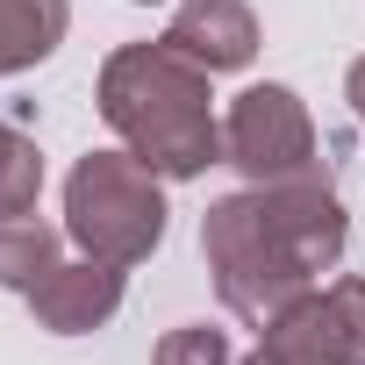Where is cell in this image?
Masks as SVG:
<instances>
[{"label":"cell","mask_w":365,"mask_h":365,"mask_svg":"<svg viewBox=\"0 0 365 365\" xmlns=\"http://www.w3.org/2000/svg\"><path fill=\"white\" fill-rule=\"evenodd\" d=\"M344 237H351V222L322 172L230 194L201 215V251H208L215 294L251 329H265L301 294H315V272H329L344 258Z\"/></svg>","instance_id":"obj_1"},{"label":"cell","mask_w":365,"mask_h":365,"mask_svg":"<svg viewBox=\"0 0 365 365\" xmlns=\"http://www.w3.org/2000/svg\"><path fill=\"white\" fill-rule=\"evenodd\" d=\"M215 72L158 43H122L101 65V115L108 129L158 172V179H194L222 158V115L208 93Z\"/></svg>","instance_id":"obj_2"},{"label":"cell","mask_w":365,"mask_h":365,"mask_svg":"<svg viewBox=\"0 0 365 365\" xmlns=\"http://www.w3.org/2000/svg\"><path fill=\"white\" fill-rule=\"evenodd\" d=\"M65 237L86 258L143 265L165 244V187L136 150H86L65 179Z\"/></svg>","instance_id":"obj_3"},{"label":"cell","mask_w":365,"mask_h":365,"mask_svg":"<svg viewBox=\"0 0 365 365\" xmlns=\"http://www.w3.org/2000/svg\"><path fill=\"white\" fill-rule=\"evenodd\" d=\"M222 158L251 179V187H279V179L315 172V122L294 86H244L222 115Z\"/></svg>","instance_id":"obj_4"},{"label":"cell","mask_w":365,"mask_h":365,"mask_svg":"<svg viewBox=\"0 0 365 365\" xmlns=\"http://www.w3.org/2000/svg\"><path fill=\"white\" fill-rule=\"evenodd\" d=\"M258 358L265 365H365V279L301 294L287 315L258 329Z\"/></svg>","instance_id":"obj_5"},{"label":"cell","mask_w":365,"mask_h":365,"mask_svg":"<svg viewBox=\"0 0 365 365\" xmlns=\"http://www.w3.org/2000/svg\"><path fill=\"white\" fill-rule=\"evenodd\" d=\"M122 272L129 265H108V258H79V265H51L36 287H29V308L51 336H86L101 329L115 308H122Z\"/></svg>","instance_id":"obj_6"},{"label":"cell","mask_w":365,"mask_h":365,"mask_svg":"<svg viewBox=\"0 0 365 365\" xmlns=\"http://www.w3.org/2000/svg\"><path fill=\"white\" fill-rule=\"evenodd\" d=\"M165 43L179 58H194L201 72H244L258 58V15L244 0H179Z\"/></svg>","instance_id":"obj_7"},{"label":"cell","mask_w":365,"mask_h":365,"mask_svg":"<svg viewBox=\"0 0 365 365\" xmlns=\"http://www.w3.org/2000/svg\"><path fill=\"white\" fill-rule=\"evenodd\" d=\"M65 29H72L65 0H0V79L43 65L65 43Z\"/></svg>","instance_id":"obj_8"},{"label":"cell","mask_w":365,"mask_h":365,"mask_svg":"<svg viewBox=\"0 0 365 365\" xmlns=\"http://www.w3.org/2000/svg\"><path fill=\"white\" fill-rule=\"evenodd\" d=\"M51 265H58V230H51L36 208L0 215V287H22V294H29Z\"/></svg>","instance_id":"obj_9"},{"label":"cell","mask_w":365,"mask_h":365,"mask_svg":"<svg viewBox=\"0 0 365 365\" xmlns=\"http://www.w3.org/2000/svg\"><path fill=\"white\" fill-rule=\"evenodd\" d=\"M36 194H43V150H36L22 129L0 122V215L36 208Z\"/></svg>","instance_id":"obj_10"},{"label":"cell","mask_w":365,"mask_h":365,"mask_svg":"<svg viewBox=\"0 0 365 365\" xmlns=\"http://www.w3.org/2000/svg\"><path fill=\"white\" fill-rule=\"evenodd\" d=\"M158 365H244V358L230 351L222 329H208V322H179V329L158 336Z\"/></svg>","instance_id":"obj_11"},{"label":"cell","mask_w":365,"mask_h":365,"mask_svg":"<svg viewBox=\"0 0 365 365\" xmlns=\"http://www.w3.org/2000/svg\"><path fill=\"white\" fill-rule=\"evenodd\" d=\"M344 101H351V108H358V122H365V58L344 72Z\"/></svg>","instance_id":"obj_12"},{"label":"cell","mask_w":365,"mask_h":365,"mask_svg":"<svg viewBox=\"0 0 365 365\" xmlns=\"http://www.w3.org/2000/svg\"><path fill=\"white\" fill-rule=\"evenodd\" d=\"M244 365H265V358H258V351H251V358H244Z\"/></svg>","instance_id":"obj_13"}]
</instances>
